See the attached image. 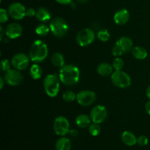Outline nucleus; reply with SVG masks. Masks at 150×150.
I'll list each match as a JSON object with an SVG mask.
<instances>
[{"instance_id":"nucleus-36","label":"nucleus","mask_w":150,"mask_h":150,"mask_svg":"<svg viewBox=\"0 0 150 150\" xmlns=\"http://www.w3.org/2000/svg\"><path fill=\"white\" fill-rule=\"evenodd\" d=\"M0 82H1L0 88H1V89H2L3 87H4V82H5V80H4V77H1V78H0Z\"/></svg>"},{"instance_id":"nucleus-10","label":"nucleus","mask_w":150,"mask_h":150,"mask_svg":"<svg viewBox=\"0 0 150 150\" xmlns=\"http://www.w3.org/2000/svg\"><path fill=\"white\" fill-rule=\"evenodd\" d=\"M8 13L14 20H21L26 16V9L20 2H13L8 7Z\"/></svg>"},{"instance_id":"nucleus-15","label":"nucleus","mask_w":150,"mask_h":150,"mask_svg":"<svg viewBox=\"0 0 150 150\" xmlns=\"http://www.w3.org/2000/svg\"><path fill=\"white\" fill-rule=\"evenodd\" d=\"M121 139L125 144L129 146H134L137 144V138L136 137V136L132 132L127 130L123 132L121 136Z\"/></svg>"},{"instance_id":"nucleus-13","label":"nucleus","mask_w":150,"mask_h":150,"mask_svg":"<svg viewBox=\"0 0 150 150\" xmlns=\"http://www.w3.org/2000/svg\"><path fill=\"white\" fill-rule=\"evenodd\" d=\"M23 27L18 23H11L5 29V35L9 39H16L21 35Z\"/></svg>"},{"instance_id":"nucleus-30","label":"nucleus","mask_w":150,"mask_h":150,"mask_svg":"<svg viewBox=\"0 0 150 150\" xmlns=\"http://www.w3.org/2000/svg\"><path fill=\"white\" fill-rule=\"evenodd\" d=\"M10 16L8 11L4 8L0 9V22L1 23H4L8 21V18Z\"/></svg>"},{"instance_id":"nucleus-23","label":"nucleus","mask_w":150,"mask_h":150,"mask_svg":"<svg viewBox=\"0 0 150 150\" xmlns=\"http://www.w3.org/2000/svg\"><path fill=\"white\" fill-rule=\"evenodd\" d=\"M51 60L52 64L57 67H60V68H61L63 66L65 65V64H64V62H65L64 58L61 53L57 52L55 53V54H53V56L51 57Z\"/></svg>"},{"instance_id":"nucleus-33","label":"nucleus","mask_w":150,"mask_h":150,"mask_svg":"<svg viewBox=\"0 0 150 150\" xmlns=\"http://www.w3.org/2000/svg\"><path fill=\"white\" fill-rule=\"evenodd\" d=\"M36 16V11L33 8L26 9V16L28 17H34Z\"/></svg>"},{"instance_id":"nucleus-19","label":"nucleus","mask_w":150,"mask_h":150,"mask_svg":"<svg viewBox=\"0 0 150 150\" xmlns=\"http://www.w3.org/2000/svg\"><path fill=\"white\" fill-rule=\"evenodd\" d=\"M117 43L122 47L125 53H127L133 49V41L130 38L127 37H122L117 41Z\"/></svg>"},{"instance_id":"nucleus-7","label":"nucleus","mask_w":150,"mask_h":150,"mask_svg":"<svg viewBox=\"0 0 150 150\" xmlns=\"http://www.w3.org/2000/svg\"><path fill=\"white\" fill-rule=\"evenodd\" d=\"M53 129L57 136H64L70 132V123L67 118L59 116L54 120Z\"/></svg>"},{"instance_id":"nucleus-22","label":"nucleus","mask_w":150,"mask_h":150,"mask_svg":"<svg viewBox=\"0 0 150 150\" xmlns=\"http://www.w3.org/2000/svg\"><path fill=\"white\" fill-rule=\"evenodd\" d=\"M42 74V70L40 66L37 63L32 64L29 70V75L35 80H38L41 78Z\"/></svg>"},{"instance_id":"nucleus-26","label":"nucleus","mask_w":150,"mask_h":150,"mask_svg":"<svg viewBox=\"0 0 150 150\" xmlns=\"http://www.w3.org/2000/svg\"><path fill=\"white\" fill-rule=\"evenodd\" d=\"M97 37L102 42H107L110 38V33L107 29H102L98 32Z\"/></svg>"},{"instance_id":"nucleus-37","label":"nucleus","mask_w":150,"mask_h":150,"mask_svg":"<svg viewBox=\"0 0 150 150\" xmlns=\"http://www.w3.org/2000/svg\"><path fill=\"white\" fill-rule=\"evenodd\" d=\"M69 133H70V134H71L73 136H76L78 135V131L76 130H70V132H69Z\"/></svg>"},{"instance_id":"nucleus-2","label":"nucleus","mask_w":150,"mask_h":150,"mask_svg":"<svg viewBox=\"0 0 150 150\" xmlns=\"http://www.w3.org/2000/svg\"><path fill=\"white\" fill-rule=\"evenodd\" d=\"M48 54V45L43 41L37 40L34 41L29 51V59L35 63H40L46 59Z\"/></svg>"},{"instance_id":"nucleus-4","label":"nucleus","mask_w":150,"mask_h":150,"mask_svg":"<svg viewBox=\"0 0 150 150\" xmlns=\"http://www.w3.org/2000/svg\"><path fill=\"white\" fill-rule=\"evenodd\" d=\"M50 29L53 35L57 38H63L67 35L69 26L67 21L61 17H56L50 22Z\"/></svg>"},{"instance_id":"nucleus-18","label":"nucleus","mask_w":150,"mask_h":150,"mask_svg":"<svg viewBox=\"0 0 150 150\" xmlns=\"http://www.w3.org/2000/svg\"><path fill=\"white\" fill-rule=\"evenodd\" d=\"M91 120L90 117L88 115L84 114H79L76 119V124L77 125L78 127L81 128H86L89 127V126L91 125Z\"/></svg>"},{"instance_id":"nucleus-27","label":"nucleus","mask_w":150,"mask_h":150,"mask_svg":"<svg viewBox=\"0 0 150 150\" xmlns=\"http://www.w3.org/2000/svg\"><path fill=\"white\" fill-rule=\"evenodd\" d=\"M76 95H76V93L73 91H67L63 94L62 98L66 102H73L76 99Z\"/></svg>"},{"instance_id":"nucleus-34","label":"nucleus","mask_w":150,"mask_h":150,"mask_svg":"<svg viewBox=\"0 0 150 150\" xmlns=\"http://www.w3.org/2000/svg\"><path fill=\"white\" fill-rule=\"evenodd\" d=\"M73 0H56L57 2L61 4H70L73 2Z\"/></svg>"},{"instance_id":"nucleus-38","label":"nucleus","mask_w":150,"mask_h":150,"mask_svg":"<svg viewBox=\"0 0 150 150\" xmlns=\"http://www.w3.org/2000/svg\"><path fill=\"white\" fill-rule=\"evenodd\" d=\"M0 31H1V36H0V38H1V40H2L3 36H4V29H3L2 26H0Z\"/></svg>"},{"instance_id":"nucleus-14","label":"nucleus","mask_w":150,"mask_h":150,"mask_svg":"<svg viewBox=\"0 0 150 150\" xmlns=\"http://www.w3.org/2000/svg\"><path fill=\"white\" fill-rule=\"evenodd\" d=\"M130 18V13L127 9H121L118 10L114 16V21L118 25H124L127 23Z\"/></svg>"},{"instance_id":"nucleus-5","label":"nucleus","mask_w":150,"mask_h":150,"mask_svg":"<svg viewBox=\"0 0 150 150\" xmlns=\"http://www.w3.org/2000/svg\"><path fill=\"white\" fill-rule=\"evenodd\" d=\"M111 81L117 87L125 89L131 85V79L125 72L115 70L111 75Z\"/></svg>"},{"instance_id":"nucleus-29","label":"nucleus","mask_w":150,"mask_h":150,"mask_svg":"<svg viewBox=\"0 0 150 150\" xmlns=\"http://www.w3.org/2000/svg\"><path fill=\"white\" fill-rule=\"evenodd\" d=\"M124 51L122 48V47L116 42V43L114 44V45L113 46L112 48V54L114 57H121L123 54H124Z\"/></svg>"},{"instance_id":"nucleus-32","label":"nucleus","mask_w":150,"mask_h":150,"mask_svg":"<svg viewBox=\"0 0 150 150\" xmlns=\"http://www.w3.org/2000/svg\"><path fill=\"white\" fill-rule=\"evenodd\" d=\"M148 138L145 136H140L139 138H137V144L141 146H144L148 144Z\"/></svg>"},{"instance_id":"nucleus-9","label":"nucleus","mask_w":150,"mask_h":150,"mask_svg":"<svg viewBox=\"0 0 150 150\" xmlns=\"http://www.w3.org/2000/svg\"><path fill=\"white\" fill-rule=\"evenodd\" d=\"M76 100L81 106H89L96 100V94L91 90H83L76 95Z\"/></svg>"},{"instance_id":"nucleus-28","label":"nucleus","mask_w":150,"mask_h":150,"mask_svg":"<svg viewBox=\"0 0 150 150\" xmlns=\"http://www.w3.org/2000/svg\"><path fill=\"white\" fill-rule=\"evenodd\" d=\"M112 66L115 70H122L124 67V61L120 57H116L113 61Z\"/></svg>"},{"instance_id":"nucleus-1","label":"nucleus","mask_w":150,"mask_h":150,"mask_svg":"<svg viewBox=\"0 0 150 150\" xmlns=\"http://www.w3.org/2000/svg\"><path fill=\"white\" fill-rule=\"evenodd\" d=\"M60 81L66 86H73L79 83L80 79V70L79 67L73 64H65L60 68L59 73Z\"/></svg>"},{"instance_id":"nucleus-12","label":"nucleus","mask_w":150,"mask_h":150,"mask_svg":"<svg viewBox=\"0 0 150 150\" xmlns=\"http://www.w3.org/2000/svg\"><path fill=\"white\" fill-rule=\"evenodd\" d=\"M108 112L105 106L101 105H95L92 109L90 112V118L92 120V122L100 123L103 122L106 119Z\"/></svg>"},{"instance_id":"nucleus-20","label":"nucleus","mask_w":150,"mask_h":150,"mask_svg":"<svg viewBox=\"0 0 150 150\" xmlns=\"http://www.w3.org/2000/svg\"><path fill=\"white\" fill-rule=\"evenodd\" d=\"M71 142L70 139L65 137L59 139L56 142V150H70L71 149Z\"/></svg>"},{"instance_id":"nucleus-6","label":"nucleus","mask_w":150,"mask_h":150,"mask_svg":"<svg viewBox=\"0 0 150 150\" xmlns=\"http://www.w3.org/2000/svg\"><path fill=\"white\" fill-rule=\"evenodd\" d=\"M95 39V34L89 28L81 29L76 35V42L81 47H86L92 44Z\"/></svg>"},{"instance_id":"nucleus-11","label":"nucleus","mask_w":150,"mask_h":150,"mask_svg":"<svg viewBox=\"0 0 150 150\" xmlns=\"http://www.w3.org/2000/svg\"><path fill=\"white\" fill-rule=\"evenodd\" d=\"M29 57L23 53H18L15 54L11 60L12 66L18 70H23L28 67L29 64Z\"/></svg>"},{"instance_id":"nucleus-40","label":"nucleus","mask_w":150,"mask_h":150,"mask_svg":"<svg viewBox=\"0 0 150 150\" xmlns=\"http://www.w3.org/2000/svg\"><path fill=\"white\" fill-rule=\"evenodd\" d=\"M78 1H79V3H81V4H85V3L87 2L89 0H77Z\"/></svg>"},{"instance_id":"nucleus-8","label":"nucleus","mask_w":150,"mask_h":150,"mask_svg":"<svg viewBox=\"0 0 150 150\" xmlns=\"http://www.w3.org/2000/svg\"><path fill=\"white\" fill-rule=\"evenodd\" d=\"M4 79L7 84L12 86H16L23 82V76L20 70L16 69H10L8 71L5 72Z\"/></svg>"},{"instance_id":"nucleus-21","label":"nucleus","mask_w":150,"mask_h":150,"mask_svg":"<svg viewBox=\"0 0 150 150\" xmlns=\"http://www.w3.org/2000/svg\"><path fill=\"white\" fill-rule=\"evenodd\" d=\"M132 54L136 59L139 60H143L147 57V51L142 46H136L132 49Z\"/></svg>"},{"instance_id":"nucleus-35","label":"nucleus","mask_w":150,"mask_h":150,"mask_svg":"<svg viewBox=\"0 0 150 150\" xmlns=\"http://www.w3.org/2000/svg\"><path fill=\"white\" fill-rule=\"evenodd\" d=\"M145 111L149 115H150V100L145 105Z\"/></svg>"},{"instance_id":"nucleus-24","label":"nucleus","mask_w":150,"mask_h":150,"mask_svg":"<svg viewBox=\"0 0 150 150\" xmlns=\"http://www.w3.org/2000/svg\"><path fill=\"white\" fill-rule=\"evenodd\" d=\"M50 31H51L50 26L45 24V23H40L35 29V32H36L37 35L41 37H45L48 35Z\"/></svg>"},{"instance_id":"nucleus-31","label":"nucleus","mask_w":150,"mask_h":150,"mask_svg":"<svg viewBox=\"0 0 150 150\" xmlns=\"http://www.w3.org/2000/svg\"><path fill=\"white\" fill-rule=\"evenodd\" d=\"M12 63L8 59H2L1 62V71L7 72L11 68Z\"/></svg>"},{"instance_id":"nucleus-25","label":"nucleus","mask_w":150,"mask_h":150,"mask_svg":"<svg viewBox=\"0 0 150 150\" xmlns=\"http://www.w3.org/2000/svg\"><path fill=\"white\" fill-rule=\"evenodd\" d=\"M100 124H98V123L93 122L89 126V133L92 136H98L100 133Z\"/></svg>"},{"instance_id":"nucleus-39","label":"nucleus","mask_w":150,"mask_h":150,"mask_svg":"<svg viewBox=\"0 0 150 150\" xmlns=\"http://www.w3.org/2000/svg\"><path fill=\"white\" fill-rule=\"evenodd\" d=\"M146 96L150 100V86H149V87L146 89Z\"/></svg>"},{"instance_id":"nucleus-16","label":"nucleus","mask_w":150,"mask_h":150,"mask_svg":"<svg viewBox=\"0 0 150 150\" xmlns=\"http://www.w3.org/2000/svg\"><path fill=\"white\" fill-rule=\"evenodd\" d=\"M113 70H114L113 66L107 62L101 63L98 66V68H97L98 74L100 75L101 76H104V77L112 75V73H114Z\"/></svg>"},{"instance_id":"nucleus-17","label":"nucleus","mask_w":150,"mask_h":150,"mask_svg":"<svg viewBox=\"0 0 150 150\" xmlns=\"http://www.w3.org/2000/svg\"><path fill=\"white\" fill-rule=\"evenodd\" d=\"M35 17H36V18L39 21L45 22L51 19V14L48 9H46L45 7H39L36 10V16H35Z\"/></svg>"},{"instance_id":"nucleus-3","label":"nucleus","mask_w":150,"mask_h":150,"mask_svg":"<svg viewBox=\"0 0 150 150\" xmlns=\"http://www.w3.org/2000/svg\"><path fill=\"white\" fill-rule=\"evenodd\" d=\"M60 79L57 74H49L43 81V87L45 93L50 98L58 95L60 89Z\"/></svg>"}]
</instances>
